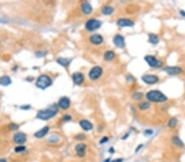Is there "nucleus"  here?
Returning <instances> with one entry per match:
<instances>
[{
  "label": "nucleus",
  "instance_id": "1",
  "mask_svg": "<svg viewBox=\"0 0 185 162\" xmlns=\"http://www.w3.org/2000/svg\"><path fill=\"white\" fill-rule=\"evenodd\" d=\"M58 112V106L53 105L50 107L40 111L38 112L36 117L40 120H48L52 117H54V115L57 114Z\"/></svg>",
  "mask_w": 185,
  "mask_h": 162
},
{
  "label": "nucleus",
  "instance_id": "2",
  "mask_svg": "<svg viewBox=\"0 0 185 162\" xmlns=\"http://www.w3.org/2000/svg\"><path fill=\"white\" fill-rule=\"evenodd\" d=\"M147 98L153 102H163L167 100V97L158 90H152L147 93Z\"/></svg>",
  "mask_w": 185,
  "mask_h": 162
},
{
  "label": "nucleus",
  "instance_id": "3",
  "mask_svg": "<svg viewBox=\"0 0 185 162\" xmlns=\"http://www.w3.org/2000/svg\"><path fill=\"white\" fill-rule=\"evenodd\" d=\"M52 83L53 82H52V80L50 76H48L46 74H42L38 77L36 85L38 88L44 89V88L50 87L52 85Z\"/></svg>",
  "mask_w": 185,
  "mask_h": 162
},
{
  "label": "nucleus",
  "instance_id": "4",
  "mask_svg": "<svg viewBox=\"0 0 185 162\" xmlns=\"http://www.w3.org/2000/svg\"><path fill=\"white\" fill-rule=\"evenodd\" d=\"M86 29L89 31H94L98 30L101 26V22L96 19H90L86 23Z\"/></svg>",
  "mask_w": 185,
  "mask_h": 162
},
{
  "label": "nucleus",
  "instance_id": "5",
  "mask_svg": "<svg viewBox=\"0 0 185 162\" xmlns=\"http://www.w3.org/2000/svg\"><path fill=\"white\" fill-rule=\"evenodd\" d=\"M145 61L147 62L148 65H149L151 67L158 68L161 67L162 66H163L162 61H159L158 59H156L154 56H151V55L146 56V57H145Z\"/></svg>",
  "mask_w": 185,
  "mask_h": 162
},
{
  "label": "nucleus",
  "instance_id": "6",
  "mask_svg": "<svg viewBox=\"0 0 185 162\" xmlns=\"http://www.w3.org/2000/svg\"><path fill=\"white\" fill-rule=\"evenodd\" d=\"M102 73H103L102 68L101 66H94L90 71V72H89V77L92 80H98L99 78L101 77Z\"/></svg>",
  "mask_w": 185,
  "mask_h": 162
},
{
  "label": "nucleus",
  "instance_id": "7",
  "mask_svg": "<svg viewBox=\"0 0 185 162\" xmlns=\"http://www.w3.org/2000/svg\"><path fill=\"white\" fill-rule=\"evenodd\" d=\"M142 81L147 84V85H154L155 83H157L159 80V78L156 75L154 74H144L141 77Z\"/></svg>",
  "mask_w": 185,
  "mask_h": 162
},
{
  "label": "nucleus",
  "instance_id": "8",
  "mask_svg": "<svg viewBox=\"0 0 185 162\" xmlns=\"http://www.w3.org/2000/svg\"><path fill=\"white\" fill-rule=\"evenodd\" d=\"M13 141L17 144H19V145H21L26 142L27 141V135L25 134L24 133H17L16 134L13 136Z\"/></svg>",
  "mask_w": 185,
  "mask_h": 162
},
{
  "label": "nucleus",
  "instance_id": "9",
  "mask_svg": "<svg viewBox=\"0 0 185 162\" xmlns=\"http://www.w3.org/2000/svg\"><path fill=\"white\" fill-rule=\"evenodd\" d=\"M164 71L169 75H177L183 72V70L178 66H168V67H165Z\"/></svg>",
  "mask_w": 185,
  "mask_h": 162
},
{
  "label": "nucleus",
  "instance_id": "10",
  "mask_svg": "<svg viewBox=\"0 0 185 162\" xmlns=\"http://www.w3.org/2000/svg\"><path fill=\"white\" fill-rule=\"evenodd\" d=\"M71 104L70 99L67 97H63L59 99V101L58 102V107H60L61 109H64V110H67L69 108Z\"/></svg>",
  "mask_w": 185,
  "mask_h": 162
},
{
  "label": "nucleus",
  "instance_id": "11",
  "mask_svg": "<svg viewBox=\"0 0 185 162\" xmlns=\"http://www.w3.org/2000/svg\"><path fill=\"white\" fill-rule=\"evenodd\" d=\"M114 44L116 47L124 48L125 47L124 38L122 36L121 34H116L114 37Z\"/></svg>",
  "mask_w": 185,
  "mask_h": 162
},
{
  "label": "nucleus",
  "instance_id": "12",
  "mask_svg": "<svg viewBox=\"0 0 185 162\" xmlns=\"http://www.w3.org/2000/svg\"><path fill=\"white\" fill-rule=\"evenodd\" d=\"M85 80L84 74H81L80 72H76L73 74V80L74 84L77 85H80L83 83Z\"/></svg>",
  "mask_w": 185,
  "mask_h": 162
},
{
  "label": "nucleus",
  "instance_id": "13",
  "mask_svg": "<svg viewBox=\"0 0 185 162\" xmlns=\"http://www.w3.org/2000/svg\"><path fill=\"white\" fill-rule=\"evenodd\" d=\"M86 149H87V146L83 144V143H79V144L76 146L75 151L77 152L78 156L83 157L86 155Z\"/></svg>",
  "mask_w": 185,
  "mask_h": 162
},
{
  "label": "nucleus",
  "instance_id": "14",
  "mask_svg": "<svg viewBox=\"0 0 185 162\" xmlns=\"http://www.w3.org/2000/svg\"><path fill=\"white\" fill-rule=\"evenodd\" d=\"M118 25L120 27H131L134 25V23L130 19L121 18L118 20Z\"/></svg>",
  "mask_w": 185,
  "mask_h": 162
},
{
  "label": "nucleus",
  "instance_id": "15",
  "mask_svg": "<svg viewBox=\"0 0 185 162\" xmlns=\"http://www.w3.org/2000/svg\"><path fill=\"white\" fill-rule=\"evenodd\" d=\"M79 125L81 127V128L86 131H89L93 128V125L87 120H81V121L79 122Z\"/></svg>",
  "mask_w": 185,
  "mask_h": 162
},
{
  "label": "nucleus",
  "instance_id": "16",
  "mask_svg": "<svg viewBox=\"0 0 185 162\" xmlns=\"http://www.w3.org/2000/svg\"><path fill=\"white\" fill-rule=\"evenodd\" d=\"M49 130H50L49 126H45V127H44L43 128H41V130L37 131L34 135H35V137L37 138V139H42L43 137H44L45 135L47 134Z\"/></svg>",
  "mask_w": 185,
  "mask_h": 162
},
{
  "label": "nucleus",
  "instance_id": "17",
  "mask_svg": "<svg viewBox=\"0 0 185 162\" xmlns=\"http://www.w3.org/2000/svg\"><path fill=\"white\" fill-rule=\"evenodd\" d=\"M103 37L100 35V34H93L90 37V41L93 44L98 45V44H101L103 42Z\"/></svg>",
  "mask_w": 185,
  "mask_h": 162
},
{
  "label": "nucleus",
  "instance_id": "18",
  "mask_svg": "<svg viewBox=\"0 0 185 162\" xmlns=\"http://www.w3.org/2000/svg\"><path fill=\"white\" fill-rule=\"evenodd\" d=\"M81 10L86 15H89V14H91L92 12L93 9H92L91 4H89L88 2H85L81 5Z\"/></svg>",
  "mask_w": 185,
  "mask_h": 162
},
{
  "label": "nucleus",
  "instance_id": "19",
  "mask_svg": "<svg viewBox=\"0 0 185 162\" xmlns=\"http://www.w3.org/2000/svg\"><path fill=\"white\" fill-rule=\"evenodd\" d=\"M12 80H11V78L7 75H4L2 77H0V85H3V86H8L11 85Z\"/></svg>",
  "mask_w": 185,
  "mask_h": 162
},
{
  "label": "nucleus",
  "instance_id": "20",
  "mask_svg": "<svg viewBox=\"0 0 185 162\" xmlns=\"http://www.w3.org/2000/svg\"><path fill=\"white\" fill-rule=\"evenodd\" d=\"M115 57V53L113 51H107L105 53H104V60L105 61H112Z\"/></svg>",
  "mask_w": 185,
  "mask_h": 162
},
{
  "label": "nucleus",
  "instance_id": "21",
  "mask_svg": "<svg viewBox=\"0 0 185 162\" xmlns=\"http://www.w3.org/2000/svg\"><path fill=\"white\" fill-rule=\"evenodd\" d=\"M102 13L104 15H107V16H110L111 14L114 12V8L110 6H104L103 8H102Z\"/></svg>",
  "mask_w": 185,
  "mask_h": 162
},
{
  "label": "nucleus",
  "instance_id": "22",
  "mask_svg": "<svg viewBox=\"0 0 185 162\" xmlns=\"http://www.w3.org/2000/svg\"><path fill=\"white\" fill-rule=\"evenodd\" d=\"M58 63H59V64L62 66H64V67H66L68 66L69 64V62H70V60H68V59H66V58H58Z\"/></svg>",
  "mask_w": 185,
  "mask_h": 162
},
{
  "label": "nucleus",
  "instance_id": "23",
  "mask_svg": "<svg viewBox=\"0 0 185 162\" xmlns=\"http://www.w3.org/2000/svg\"><path fill=\"white\" fill-rule=\"evenodd\" d=\"M149 41L150 43H152V44H156L159 43V38L156 34H149Z\"/></svg>",
  "mask_w": 185,
  "mask_h": 162
},
{
  "label": "nucleus",
  "instance_id": "24",
  "mask_svg": "<svg viewBox=\"0 0 185 162\" xmlns=\"http://www.w3.org/2000/svg\"><path fill=\"white\" fill-rule=\"evenodd\" d=\"M178 124V120H177V119L175 118V117H173L169 120V121L168 123V126L169 128H175L176 127V125Z\"/></svg>",
  "mask_w": 185,
  "mask_h": 162
},
{
  "label": "nucleus",
  "instance_id": "25",
  "mask_svg": "<svg viewBox=\"0 0 185 162\" xmlns=\"http://www.w3.org/2000/svg\"><path fill=\"white\" fill-rule=\"evenodd\" d=\"M173 142H174L175 145L178 146V147H183L184 146V143L178 137H174L173 138Z\"/></svg>",
  "mask_w": 185,
  "mask_h": 162
},
{
  "label": "nucleus",
  "instance_id": "26",
  "mask_svg": "<svg viewBox=\"0 0 185 162\" xmlns=\"http://www.w3.org/2000/svg\"><path fill=\"white\" fill-rule=\"evenodd\" d=\"M150 107V104L147 102V101H144V102H141V104L139 105V108L141 110H147L148 108Z\"/></svg>",
  "mask_w": 185,
  "mask_h": 162
},
{
  "label": "nucleus",
  "instance_id": "27",
  "mask_svg": "<svg viewBox=\"0 0 185 162\" xmlns=\"http://www.w3.org/2000/svg\"><path fill=\"white\" fill-rule=\"evenodd\" d=\"M26 151V147H24L22 145H19L16 147V148H15V152H25Z\"/></svg>",
  "mask_w": 185,
  "mask_h": 162
},
{
  "label": "nucleus",
  "instance_id": "28",
  "mask_svg": "<svg viewBox=\"0 0 185 162\" xmlns=\"http://www.w3.org/2000/svg\"><path fill=\"white\" fill-rule=\"evenodd\" d=\"M133 98L136 100H138V99H141L142 98V93H136L134 95H133Z\"/></svg>",
  "mask_w": 185,
  "mask_h": 162
},
{
  "label": "nucleus",
  "instance_id": "29",
  "mask_svg": "<svg viewBox=\"0 0 185 162\" xmlns=\"http://www.w3.org/2000/svg\"><path fill=\"white\" fill-rule=\"evenodd\" d=\"M9 128L13 129V130H16L18 128V125H16V124H11V125H9Z\"/></svg>",
  "mask_w": 185,
  "mask_h": 162
},
{
  "label": "nucleus",
  "instance_id": "30",
  "mask_svg": "<svg viewBox=\"0 0 185 162\" xmlns=\"http://www.w3.org/2000/svg\"><path fill=\"white\" fill-rule=\"evenodd\" d=\"M84 139H85V135H83V134H80V135H78V136H77V137H76V139H78V140H79V139H81V140H83Z\"/></svg>",
  "mask_w": 185,
  "mask_h": 162
},
{
  "label": "nucleus",
  "instance_id": "31",
  "mask_svg": "<svg viewBox=\"0 0 185 162\" xmlns=\"http://www.w3.org/2000/svg\"><path fill=\"white\" fill-rule=\"evenodd\" d=\"M0 162H7L5 159H0Z\"/></svg>",
  "mask_w": 185,
  "mask_h": 162
},
{
  "label": "nucleus",
  "instance_id": "32",
  "mask_svg": "<svg viewBox=\"0 0 185 162\" xmlns=\"http://www.w3.org/2000/svg\"><path fill=\"white\" fill-rule=\"evenodd\" d=\"M181 13H183V14H182L183 16H185V13H184V12H182V11H181Z\"/></svg>",
  "mask_w": 185,
  "mask_h": 162
}]
</instances>
